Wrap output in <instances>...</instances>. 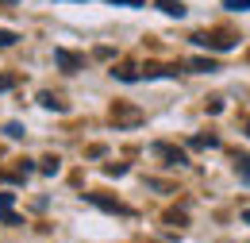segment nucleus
<instances>
[{"mask_svg": "<svg viewBox=\"0 0 250 243\" xmlns=\"http://www.w3.org/2000/svg\"><path fill=\"white\" fill-rule=\"evenodd\" d=\"M192 43H196V47H208V50H231V47H235L231 35H208V31H196Z\"/></svg>", "mask_w": 250, "mask_h": 243, "instance_id": "nucleus-1", "label": "nucleus"}, {"mask_svg": "<svg viewBox=\"0 0 250 243\" xmlns=\"http://www.w3.org/2000/svg\"><path fill=\"white\" fill-rule=\"evenodd\" d=\"M150 151H154L158 158H166V166H185L188 162V154L181 151V147H169V143H154Z\"/></svg>", "mask_w": 250, "mask_h": 243, "instance_id": "nucleus-2", "label": "nucleus"}, {"mask_svg": "<svg viewBox=\"0 0 250 243\" xmlns=\"http://www.w3.org/2000/svg\"><path fill=\"white\" fill-rule=\"evenodd\" d=\"M85 201H89V205H96V209H104V213H120V216H131V209H127V205L112 201V197H104V193H85Z\"/></svg>", "mask_w": 250, "mask_h": 243, "instance_id": "nucleus-3", "label": "nucleus"}, {"mask_svg": "<svg viewBox=\"0 0 250 243\" xmlns=\"http://www.w3.org/2000/svg\"><path fill=\"white\" fill-rule=\"evenodd\" d=\"M54 62L62 66L65 73H77V70H85V58H81V54H73V50H65V47H58V50H54Z\"/></svg>", "mask_w": 250, "mask_h": 243, "instance_id": "nucleus-4", "label": "nucleus"}, {"mask_svg": "<svg viewBox=\"0 0 250 243\" xmlns=\"http://www.w3.org/2000/svg\"><path fill=\"white\" fill-rule=\"evenodd\" d=\"M12 201H16V193H0V220H4V224H23V220L16 216V209H12Z\"/></svg>", "mask_w": 250, "mask_h": 243, "instance_id": "nucleus-5", "label": "nucleus"}, {"mask_svg": "<svg viewBox=\"0 0 250 243\" xmlns=\"http://www.w3.org/2000/svg\"><path fill=\"white\" fill-rule=\"evenodd\" d=\"M158 8H162L166 16H173V20H181V16L188 12V8L181 4V0H158Z\"/></svg>", "mask_w": 250, "mask_h": 243, "instance_id": "nucleus-6", "label": "nucleus"}, {"mask_svg": "<svg viewBox=\"0 0 250 243\" xmlns=\"http://www.w3.org/2000/svg\"><path fill=\"white\" fill-rule=\"evenodd\" d=\"M192 147H196V151H216L219 135H212V131H208V135H192Z\"/></svg>", "mask_w": 250, "mask_h": 243, "instance_id": "nucleus-7", "label": "nucleus"}, {"mask_svg": "<svg viewBox=\"0 0 250 243\" xmlns=\"http://www.w3.org/2000/svg\"><path fill=\"white\" fill-rule=\"evenodd\" d=\"M39 104H42V108H50V112H65V100H58L54 93H39Z\"/></svg>", "mask_w": 250, "mask_h": 243, "instance_id": "nucleus-8", "label": "nucleus"}, {"mask_svg": "<svg viewBox=\"0 0 250 243\" xmlns=\"http://www.w3.org/2000/svg\"><path fill=\"white\" fill-rule=\"evenodd\" d=\"M188 70H196V73H216L219 66H216V58H192V62H188Z\"/></svg>", "mask_w": 250, "mask_h": 243, "instance_id": "nucleus-9", "label": "nucleus"}, {"mask_svg": "<svg viewBox=\"0 0 250 243\" xmlns=\"http://www.w3.org/2000/svg\"><path fill=\"white\" fill-rule=\"evenodd\" d=\"M39 170H42L46 178H54V174L62 170V158H58V154H50V158H42V166H39Z\"/></svg>", "mask_w": 250, "mask_h": 243, "instance_id": "nucleus-10", "label": "nucleus"}, {"mask_svg": "<svg viewBox=\"0 0 250 243\" xmlns=\"http://www.w3.org/2000/svg\"><path fill=\"white\" fill-rule=\"evenodd\" d=\"M235 170H239V178L250 185V154H235Z\"/></svg>", "mask_w": 250, "mask_h": 243, "instance_id": "nucleus-11", "label": "nucleus"}, {"mask_svg": "<svg viewBox=\"0 0 250 243\" xmlns=\"http://www.w3.org/2000/svg\"><path fill=\"white\" fill-rule=\"evenodd\" d=\"M16 43H20V35H16V31L0 27V50H4V47H16Z\"/></svg>", "mask_w": 250, "mask_h": 243, "instance_id": "nucleus-12", "label": "nucleus"}, {"mask_svg": "<svg viewBox=\"0 0 250 243\" xmlns=\"http://www.w3.org/2000/svg\"><path fill=\"white\" fill-rule=\"evenodd\" d=\"M4 135H8V139H23V123H4Z\"/></svg>", "mask_w": 250, "mask_h": 243, "instance_id": "nucleus-13", "label": "nucleus"}, {"mask_svg": "<svg viewBox=\"0 0 250 243\" xmlns=\"http://www.w3.org/2000/svg\"><path fill=\"white\" fill-rule=\"evenodd\" d=\"M223 8H231V12H250V0H223Z\"/></svg>", "mask_w": 250, "mask_h": 243, "instance_id": "nucleus-14", "label": "nucleus"}, {"mask_svg": "<svg viewBox=\"0 0 250 243\" xmlns=\"http://www.w3.org/2000/svg\"><path fill=\"white\" fill-rule=\"evenodd\" d=\"M16 81H20L16 73H0V93H8V89H12V85H16Z\"/></svg>", "mask_w": 250, "mask_h": 243, "instance_id": "nucleus-15", "label": "nucleus"}, {"mask_svg": "<svg viewBox=\"0 0 250 243\" xmlns=\"http://www.w3.org/2000/svg\"><path fill=\"white\" fill-rule=\"evenodd\" d=\"M116 8H143V0H112Z\"/></svg>", "mask_w": 250, "mask_h": 243, "instance_id": "nucleus-16", "label": "nucleus"}, {"mask_svg": "<svg viewBox=\"0 0 250 243\" xmlns=\"http://www.w3.org/2000/svg\"><path fill=\"white\" fill-rule=\"evenodd\" d=\"M243 220H247V224H250V209H247V213H243Z\"/></svg>", "mask_w": 250, "mask_h": 243, "instance_id": "nucleus-17", "label": "nucleus"}, {"mask_svg": "<svg viewBox=\"0 0 250 243\" xmlns=\"http://www.w3.org/2000/svg\"><path fill=\"white\" fill-rule=\"evenodd\" d=\"M0 4H16V0H0Z\"/></svg>", "mask_w": 250, "mask_h": 243, "instance_id": "nucleus-18", "label": "nucleus"}, {"mask_svg": "<svg viewBox=\"0 0 250 243\" xmlns=\"http://www.w3.org/2000/svg\"><path fill=\"white\" fill-rule=\"evenodd\" d=\"M247 135H250V123H247Z\"/></svg>", "mask_w": 250, "mask_h": 243, "instance_id": "nucleus-19", "label": "nucleus"}]
</instances>
